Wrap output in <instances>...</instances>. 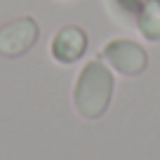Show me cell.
I'll return each instance as SVG.
<instances>
[{
    "mask_svg": "<svg viewBox=\"0 0 160 160\" xmlns=\"http://www.w3.org/2000/svg\"><path fill=\"white\" fill-rule=\"evenodd\" d=\"M108 12L113 17V21H118L120 26H134L137 28V19H139V12L144 0H106Z\"/></svg>",
    "mask_w": 160,
    "mask_h": 160,
    "instance_id": "obj_6",
    "label": "cell"
},
{
    "mask_svg": "<svg viewBox=\"0 0 160 160\" xmlns=\"http://www.w3.org/2000/svg\"><path fill=\"white\" fill-rule=\"evenodd\" d=\"M113 68L104 59H90L80 68L73 87V106L82 120H99L113 99Z\"/></svg>",
    "mask_w": 160,
    "mask_h": 160,
    "instance_id": "obj_1",
    "label": "cell"
},
{
    "mask_svg": "<svg viewBox=\"0 0 160 160\" xmlns=\"http://www.w3.org/2000/svg\"><path fill=\"white\" fill-rule=\"evenodd\" d=\"M137 31L151 42H160V0H144Z\"/></svg>",
    "mask_w": 160,
    "mask_h": 160,
    "instance_id": "obj_5",
    "label": "cell"
},
{
    "mask_svg": "<svg viewBox=\"0 0 160 160\" xmlns=\"http://www.w3.org/2000/svg\"><path fill=\"white\" fill-rule=\"evenodd\" d=\"M87 45H90V38H87L85 28L68 24V26H61L54 33V38L50 42V54L57 64L68 66V64H75L78 59L85 57Z\"/></svg>",
    "mask_w": 160,
    "mask_h": 160,
    "instance_id": "obj_4",
    "label": "cell"
},
{
    "mask_svg": "<svg viewBox=\"0 0 160 160\" xmlns=\"http://www.w3.org/2000/svg\"><path fill=\"white\" fill-rule=\"evenodd\" d=\"M101 59L113 71H118L120 75H127V78L141 75L146 71V66H148V54H146V50L139 42L130 40V38L108 40V42L101 47Z\"/></svg>",
    "mask_w": 160,
    "mask_h": 160,
    "instance_id": "obj_2",
    "label": "cell"
},
{
    "mask_svg": "<svg viewBox=\"0 0 160 160\" xmlns=\"http://www.w3.org/2000/svg\"><path fill=\"white\" fill-rule=\"evenodd\" d=\"M40 26L33 17H19L0 28V54L2 57H21L38 42Z\"/></svg>",
    "mask_w": 160,
    "mask_h": 160,
    "instance_id": "obj_3",
    "label": "cell"
}]
</instances>
